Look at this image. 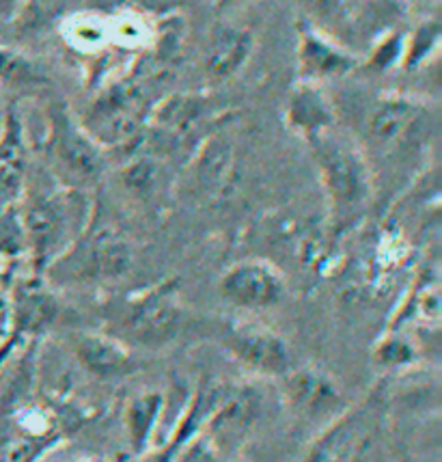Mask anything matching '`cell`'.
I'll return each instance as SVG.
<instances>
[{"instance_id": "obj_1", "label": "cell", "mask_w": 442, "mask_h": 462, "mask_svg": "<svg viewBox=\"0 0 442 462\" xmlns=\"http://www.w3.org/2000/svg\"><path fill=\"white\" fill-rule=\"evenodd\" d=\"M328 199V229L341 238L367 217L373 203V171L364 153L335 128L307 143Z\"/></svg>"}, {"instance_id": "obj_2", "label": "cell", "mask_w": 442, "mask_h": 462, "mask_svg": "<svg viewBox=\"0 0 442 462\" xmlns=\"http://www.w3.org/2000/svg\"><path fill=\"white\" fill-rule=\"evenodd\" d=\"M24 251L29 253L31 274L43 273L71 249L82 231L91 223V203L85 201L80 189L60 186L46 192H24L18 206Z\"/></svg>"}, {"instance_id": "obj_3", "label": "cell", "mask_w": 442, "mask_h": 462, "mask_svg": "<svg viewBox=\"0 0 442 462\" xmlns=\"http://www.w3.org/2000/svg\"><path fill=\"white\" fill-rule=\"evenodd\" d=\"M386 411V392L378 384L326 423L298 462H372L384 441Z\"/></svg>"}, {"instance_id": "obj_4", "label": "cell", "mask_w": 442, "mask_h": 462, "mask_svg": "<svg viewBox=\"0 0 442 462\" xmlns=\"http://www.w3.org/2000/svg\"><path fill=\"white\" fill-rule=\"evenodd\" d=\"M186 320L180 282L162 279L121 300L110 333L128 346L156 350L173 344L184 331Z\"/></svg>"}, {"instance_id": "obj_5", "label": "cell", "mask_w": 442, "mask_h": 462, "mask_svg": "<svg viewBox=\"0 0 442 462\" xmlns=\"http://www.w3.org/2000/svg\"><path fill=\"white\" fill-rule=\"evenodd\" d=\"M132 246L115 225H87L71 249L43 273L48 283H102L130 273Z\"/></svg>"}, {"instance_id": "obj_6", "label": "cell", "mask_w": 442, "mask_h": 462, "mask_svg": "<svg viewBox=\"0 0 442 462\" xmlns=\"http://www.w3.org/2000/svg\"><path fill=\"white\" fill-rule=\"evenodd\" d=\"M152 108L141 85L134 80H115L99 89L80 121L104 150L136 147L147 134Z\"/></svg>"}, {"instance_id": "obj_7", "label": "cell", "mask_w": 442, "mask_h": 462, "mask_svg": "<svg viewBox=\"0 0 442 462\" xmlns=\"http://www.w3.org/2000/svg\"><path fill=\"white\" fill-rule=\"evenodd\" d=\"M104 152L106 150L88 134L68 104L54 102L48 108L46 153L71 189H80V184H91L102 178L106 169Z\"/></svg>"}, {"instance_id": "obj_8", "label": "cell", "mask_w": 442, "mask_h": 462, "mask_svg": "<svg viewBox=\"0 0 442 462\" xmlns=\"http://www.w3.org/2000/svg\"><path fill=\"white\" fill-rule=\"evenodd\" d=\"M263 411L262 392L253 383H225L207 387V411L201 432L225 458L246 443Z\"/></svg>"}, {"instance_id": "obj_9", "label": "cell", "mask_w": 442, "mask_h": 462, "mask_svg": "<svg viewBox=\"0 0 442 462\" xmlns=\"http://www.w3.org/2000/svg\"><path fill=\"white\" fill-rule=\"evenodd\" d=\"M432 113L428 104L403 93L378 97L367 119V139L382 156L403 152L428 134Z\"/></svg>"}, {"instance_id": "obj_10", "label": "cell", "mask_w": 442, "mask_h": 462, "mask_svg": "<svg viewBox=\"0 0 442 462\" xmlns=\"http://www.w3.org/2000/svg\"><path fill=\"white\" fill-rule=\"evenodd\" d=\"M223 346L237 365L255 376L279 381L294 365L290 346L279 333L257 322H229L223 333Z\"/></svg>"}, {"instance_id": "obj_11", "label": "cell", "mask_w": 442, "mask_h": 462, "mask_svg": "<svg viewBox=\"0 0 442 462\" xmlns=\"http://www.w3.org/2000/svg\"><path fill=\"white\" fill-rule=\"evenodd\" d=\"M220 296L244 311L272 310L287 296L283 273L268 260H242L231 263L218 283Z\"/></svg>"}, {"instance_id": "obj_12", "label": "cell", "mask_w": 442, "mask_h": 462, "mask_svg": "<svg viewBox=\"0 0 442 462\" xmlns=\"http://www.w3.org/2000/svg\"><path fill=\"white\" fill-rule=\"evenodd\" d=\"M361 65L350 48L341 46L322 26L302 18L296 24V69L298 80L324 85L326 80L344 79Z\"/></svg>"}, {"instance_id": "obj_13", "label": "cell", "mask_w": 442, "mask_h": 462, "mask_svg": "<svg viewBox=\"0 0 442 462\" xmlns=\"http://www.w3.org/2000/svg\"><path fill=\"white\" fill-rule=\"evenodd\" d=\"M29 181V143L18 104L0 117V214L18 210Z\"/></svg>"}, {"instance_id": "obj_14", "label": "cell", "mask_w": 442, "mask_h": 462, "mask_svg": "<svg viewBox=\"0 0 442 462\" xmlns=\"http://www.w3.org/2000/svg\"><path fill=\"white\" fill-rule=\"evenodd\" d=\"M69 350L82 370L97 381H121L134 376L141 367L132 346L113 333L76 331L69 335Z\"/></svg>"}, {"instance_id": "obj_15", "label": "cell", "mask_w": 442, "mask_h": 462, "mask_svg": "<svg viewBox=\"0 0 442 462\" xmlns=\"http://www.w3.org/2000/svg\"><path fill=\"white\" fill-rule=\"evenodd\" d=\"M63 307L43 277H15L11 333L24 344L43 337L59 322Z\"/></svg>"}, {"instance_id": "obj_16", "label": "cell", "mask_w": 442, "mask_h": 462, "mask_svg": "<svg viewBox=\"0 0 442 462\" xmlns=\"http://www.w3.org/2000/svg\"><path fill=\"white\" fill-rule=\"evenodd\" d=\"M279 381L283 384L287 404L305 417H315V420L330 417L333 420L347 406L339 384L319 367L291 365L290 372H285Z\"/></svg>"}, {"instance_id": "obj_17", "label": "cell", "mask_w": 442, "mask_h": 462, "mask_svg": "<svg viewBox=\"0 0 442 462\" xmlns=\"http://www.w3.org/2000/svg\"><path fill=\"white\" fill-rule=\"evenodd\" d=\"M285 124L294 134L308 143L335 128L336 115L322 85L298 80L285 104Z\"/></svg>"}, {"instance_id": "obj_18", "label": "cell", "mask_w": 442, "mask_h": 462, "mask_svg": "<svg viewBox=\"0 0 442 462\" xmlns=\"http://www.w3.org/2000/svg\"><path fill=\"white\" fill-rule=\"evenodd\" d=\"M255 37L242 26H220L209 42L206 60V76L212 82H225L240 71L251 59Z\"/></svg>"}, {"instance_id": "obj_19", "label": "cell", "mask_w": 442, "mask_h": 462, "mask_svg": "<svg viewBox=\"0 0 442 462\" xmlns=\"http://www.w3.org/2000/svg\"><path fill=\"white\" fill-rule=\"evenodd\" d=\"M164 411V395L160 392H141L125 402L124 430L134 456L145 454L152 448Z\"/></svg>"}, {"instance_id": "obj_20", "label": "cell", "mask_w": 442, "mask_h": 462, "mask_svg": "<svg viewBox=\"0 0 442 462\" xmlns=\"http://www.w3.org/2000/svg\"><path fill=\"white\" fill-rule=\"evenodd\" d=\"M60 37L74 52L97 54L110 43L108 15L93 11H78V14L60 18Z\"/></svg>"}, {"instance_id": "obj_21", "label": "cell", "mask_w": 442, "mask_h": 462, "mask_svg": "<svg viewBox=\"0 0 442 462\" xmlns=\"http://www.w3.org/2000/svg\"><path fill=\"white\" fill-rule=\"evenodd\" d=\"M68 439V432L14 434L0 448V462H41Z\"/></svg>"}, {"instance_id": "obj_22", "label": "cell", "mask_w": 442, "mask_h": 462, "mask_svg": "<svg viewBox=\"0 0 442 462\" xmlns=\"http://www.w3.org/2000/svg\"><path fill=\"white\" fill-rule=\"evenodd\" d=\"M442 26L436 18H429L414 26L410 32H406V43H403V69H417L423 63H428L429 57H434L440 46Z\"/></svg>"}, {"instance_id": "obj_23", "label": "cell", "mask_w": 442, "mask_h": 462, "mask_svg": "<svg viewBox=\"0 0 442 462\" xmlns=\"http://www.w3.org/2000/svg\"><path fill=\"white\" fill-rule=\"evenodd\" d=\"M198 167H197V180L198 184H203V189H209L216 192L220 186L225 184L226 175H229V162L231 153L229 145L223 141L209 139L206 145H203V152L198 153Z\"/></svg>"}, {"instance_id": "obj_24", "label": "cell", "mask_w": 442, "mask_h": 462, "mask_svg": "<svg viewBox=\"0 0 442 462\" xmlns=\"http://www.w3.org/2000/svg\"><path fill=\"white\" fill-rule=\"evenodd\" d=\"M68 0H22L14 22L20 31H40L59 18Z\"/></svg>"}, {"instance_id": "obj_25", "label": "cell", "mask_w": 442, "mask_h": 462, "mask_svg": "<svg viewBox=\"0 0 442 462\" xmlns=\"http://www.w3.org/2000/svg\"><path fill=\"white\" fill-rule=\"evenodd\" d=\"M41 80L40 69L20 51L0 46V82L7 85H35Z\"/></svg>"}, {"instance_id": "obj_26", "label": "cell", "mask_w": 442, "mask_h": 462, "mask_svg": "<svg viewBox=\"0 0 442 462\" xmlns=\"http://www.w3.org/2000/svg\"><path fill=\"white\" fill-rule=\"evenodd\" d=\"M15 260L18 255L0 251V344L11 335V313H14V283L18 273H15Z\"/></svg>"}, {"instance_id": "obj_27", "label": "cell", "mask_w": 442, "mask_h": 462, "mask_svg": "<svg viewBox=\"0 0 442 462\" xmlns=\"http://www.w3.org/2000/svg\"><path fill=\"white\" fill-rule=\"evenodd\" d=\"M414 356H417V348H414L412 339L397 331L384 335L375 346V359L384 367L408 365L414 361Z\"/></svg>"}, {"instance_id": "obj_28", "label": "cell", "mask_w": 442, "mask_h": 462, "mask_svg": "<svg viewBox=\"0 0 442 462\" xmlns=\"http://www.w3.org/2000/svg\"><path fill=\"white\" fill-rule=\"evenodd\" d=\"M403 43H406V32L391 31L372 48V54L364 63L375 71H386L395 65H401L403 59Z\"/></svg>"}, {"instance_id": "obj_29", "label": "cell", "mask_w": 442, "mask_h": 462, "mask_svg": "<svg viewBox=\"0 0 442 462\" xmlns=\"http://www.w3.org/2000/svg\"><path fill=\"white\" fill-rule=\"evenodd\" d=\"M173 462H226V458L214 448L206 434L197 432L195 437L181 445Z\"/></svg>"}, {"instance_id": "obj_30", "label": "cell", "mask_w": 442, "mask_h": 462, "mask_svg": "<svg viewBox=\"0 0 442 462\" xmlns=\"http://www.w3.org/2000/svg\"><path fill=\"white\" fill-rule=\"evenodd\" d=\"M347 0H298L302 9V18L322 24V22L335 20L336 15L344 14Z\"/></svg>"}, {"instance_id": "obj_31", "label": "cell", "mask_w": 442, "mask_h": 462, "mask_svg": "<svg viewBox=\"0 0 442 462\" xmlns=\"http://www.w3.org/2000/svg\"><path fill=\"white\" fill-rule=\"evenodd\" d=\"M22 344H24V342H22V339L15 337L14 333H11L9 337L5 339L3 344H0V372H3V367L7 365V361L11 359V355H14V352L18 350Z\"/></svg>"}, {"instance_id": "obj_32", "label": "cell", "mask_w": 442, "mask_h": 462, "mask_svg": "<svg viewBox=\"0 0 442 462\" xmlns=\"http://www.w3.org/2000/svg\"><path fill=\"white\" fill-rule=\"evenodd\" d=\"M20 3L22 0H0V18H5V15H11V18H14Z\"/></svg>"}, {"instance_id": "obj_33", "label": "cell", "mask_w": 442, "mask_h": 462, "mask_svg": "<svg viewBox=\"0 0 442 462\" xmlns=\"http://www.w3.org/2000/svg\"><path fill=\"white\" fill-rule=\"evenodd\" d=\"M237 3H240V0H216V11H220V14H225V11L234 9Z\"/></svg>"}, {"instance_id": "obj_34", "label": "cell", "mask_w": 442, "mask_h": 462, "mask_svg": "<svg viewBox=\"0 0 442 462\" xmlns=\"http://www.w3.org/2000/svg\"><path fill=\"white\" fill-rule=\"evenodd\" d=\"M408 3H417V5H425V3H438V0H408Z\"/></svg>"}]
</instances>
